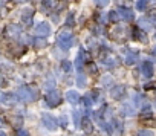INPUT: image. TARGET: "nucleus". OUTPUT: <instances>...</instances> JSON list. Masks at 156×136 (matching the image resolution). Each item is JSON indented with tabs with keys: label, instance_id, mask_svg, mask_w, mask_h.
<instances>
[{
	"label": "nucleus",
	"instance_id": "nucleus-20",
	"mask_svg": "<svg viewBox=\"0 0 156 136\" xmlns=\"http://www.w3.org/2000/svg\"><path fill=\"white\" fill-rule=\"evenodd\" d=\"M98 121H100V125L103 127V130H104L106 133H109V134H110V133H112V124H109V122H107V121H104L103 118H98Z\"/></svg>",
	"mask_w": 156,
	"mask_h": 136
},
{
	"label": "nucleus",
	"instance_id": "nucleus-39",
	"mask_svg": "<svg viewBox=\"0 0 156 136\" xmlns=\"http://www.w3.org/2000/svg\"><path fill=\"white\" fill-rule=\"evenodd\" d=\"M0 136H8V134H6V133H3V131H2V133H0Z\"/></svg>",
	"mask_w": 156,
	"mask_h": 136
},
{
	"label": "nucleus",
	"instance_id": "nucleus-36",
	"mask_svg": "<svg viewBox=\"0 0 156 136\" xmlns=\"http://www.w3.org/2000/svg\"><path fill=\"white\" fill-rule=\"evenodd\" d=\"M67 25H73V16L72 14L67 17Z\"/></svg>",
	"mask_w": 156,
	"mask_h": 136
},
{
	"label": "nucleus",
	"instance_id": "nucleus-30",
	"mask_svg": "<svg viewBox=\"0 0 156 136\" xmlns=\"http://www.w3.org/2000/svg\"><path fill=\"white\" fill-rule=\"evenodd\" d=\"M148 19L151 22H156V9H150L148 11Z\"/></svg>",
	"mask_w": 156,
	"mask_h": 136
},
{
	"label": "nucleus",
	"instance_id": "nucleus-7",
	"mask_svg": "<svg viewBox=\"0 0 156 136\" xmlns=\"http://www.w3.org/2000/svg\"><path fill=\"white\" fill-rule=\"evenodd\" d=\"M34 32H35V35H37V37H48V35L51 34V26H49L46 22L38 23V25L35 26Z\"/></svg>",
	"mask_w": 156,
	"mask_h": 136
},
{
	"label": "nucleus",
	"instance_id": "nucleus-25",
	"mask_svg": "<svg viewBox=\"0 0 156 136\" xmlns=\"http://www.w3.org/2000/svg\"><path fill=\"white\" fill-rule=\"evenodd\" d=\"M112 81H113V78H112L110 75H104V77H103V80H101V83H103L104 86H109V84H112Z\"/></svg>",
	"mask_w": 156,
	"mask_h": 136
},
{
	"label": "nucleus",
	"instance_id": "nucleus-14",
	"mask_svg": "<svg viewBox=\"0 0 156 136\" xmlns=\"http://www.w3.org/2000/svg\"><path fill=\"white\" fill-rule=\"evenodd\" d=\"M118 16H119V19H122V20H126V22H132L133 17H135L130 9H122V8L118 11Z\"/></svg>",
	"mask_w": 156,
	"mask_h": 136
},
{
	"label": "nucleus",
	"instance_id": "nucleus-22",
	"mask_svg": "<svg viewBox=\"0 0 156 136\" xmlns=\"http://www.w3.org/2000/svg\"><path fill=\"white\" fill-rule=\"evenodd\" d=\"M6 32H8L9 35H12V37H17V35L20 34V29H19V26H16V25H9Z\"/></svg>",
	"mask_w": 156,
	"mask_h": 136
},
{
	"label": "nucleus",
	"instance_id": "nucleus-24",
	"mask_svg": "<svg viewBox=\"0 0 156 136\" xmlns=\"http://www.w3.org/2000/svg\"><path fill=\"white\" fill-rule=\"evenodd\" d=\"M76 83H78V86H80V87H84V86L87 84V80H86V77H84L83 74H78V80H76Z\"/></svg>",
	"mask_w": 156,
	"mask_h": 136
},
{
	"label": "nucleus",
	"instance_id": "nucleus-3",
	"mask_svg": "<svg viewBox=\"0 0 156 136\" xmlns=\"http://www.w3.org/2000/svg\"><path fill=\"white\" fill-rule=\"evenodd\" d=\"M73 44V37H72V31L70 29H67V28H64V29H61L60 31V34H58V46L61 47V49H69L70 46Z\"/></svg>",
	"mask_w": 156,
	"mask_h": 136
},
{
	"label": "nucleus",
	"instance_id": "nucleus-17",
	"mask_svg": "<svg viewBox=\"0 0 156 136\" xmlns=\"http://www.w3.org/2000/svg\"><path fill=\"white\" fill-rule=\"evenodd\" d=\"M32 14H34V11L29 9V8H26V9L23 11V14H22V20L25 22V25H31V22H32Z\"/></svg>",
	"mask_w": 156,
	"mask_h": 136
},
{
	"label": "nucleus",
	"instance_id": "nucleus-4",
	"mask_svg": "<svg viewBox=\"0 0 156 136\" xmlns=\"http://www.w3.org/2000/svg\"><path fill=\"white\" fill-rule=\"evenodd\" d=\"M103 63L106 64V66H109V67H116V66H119V57L116 55V54H113V52H110V51H107V49H103Z\"/></svg>",
	"mask_w": 156,
	"mask_h": 136
},
{
	"label": "nucleus",
	"instance_id": "nucleus-21",
	"mask_svg": "<svg viewBox=\"0 0 156 136\" xmlns=\"http://www.w3.org/2000/svg\"><path fill=\"white\" fill-rule=\"evenodd\" d=\"M148 3H150V0H138V2H136V9L138 11H145Z\"/></svg>",
	"mask_w": 156,
	"mask_h": 136
},
{
	"label": "nucleus",
	"instance_id": "nucleus-11",
	"mask_svg": "<svg viewBox=\"0 0 156 136\" xmlns=\"http://www.w3.org/2000/svg\"><path fill=\"white\" fill-rule=\"evenodd\" d=\"M66 99H67V103H70L72 106H75V104L80 103V95H78V92H75V90H69L66 93Z\"/></svg>",
	"mask_w": 156,
	"mask_h": 136
},
{
	"label": "nucleus",
	"instance_id": "nucleus-29",
	"mask_svg": "<svg viewBox=\"0 0 156 136\" xmlns=\"http://www.w3.org/2000/svg\"><path fill=\"white\" fill-rule=\"evenodd\" d=\"M72 116H73L75 125H80V112H73V113H72Z\"/></svg>",
	"mask_w": 156,
	"mask_h": 136
},
{
	"label": "nucleus",
	"instance_id": "nucleus-37",
	"mask_svg": "<svg viewBox=\"0 0 156 136\" xmlns=\"http://www.w3.org/2000/svg\"><path fill=\"white\" fill-rule=\"evenodd\" d=\"M66 124H67V119H66V116H61V125H63V127H66Z\"/></svg>",
	"mask_w": 156,
	"mask_h": 136
},
{
	"label": "nucleus",
	"instance_id": "nucleus-10",
	"mask_svg": "<svg viewBox=\"0 0 156 136\" xmlns=\"http://www.w3.org/2000/svg\"><path fill=\"white\" fill-rule=\"evenodd\" d=\"M124 95H126V87H124V86H115V87L110 90V96H112L113 99H121Z\"/></svg>",
	"mask_w": 156,
	"mask_h": 136
},
{
	"label": "nucleus",
	"instance_id": "nucleus-16",
	"mask_svg": "<svg viewBox=\"0 0 156 136\" xmlns=\"http://www.w3.org/2000/svg\"><path fill=\"white\" fill-rule=\"evenodd\" d=\"M138 25H139V29H142L144 32H150L153 29V23H150L147 19H141L138 22Z\"/></svg>",
	"mask_w": 156,
	"mask_h": 136
},
{
	"label": "nucleus",
	"instance_id": "nucleus-2",
	"mask_svg": "<svg viewBox=\"0 0 156 136\" xmlns=\"http://www.w3.org/2000/svg\"><path fill=\"white\" fill-rule=\"evenodd\" d=\"M17 96L19 99H22L23 103H32L38 98V90L31 87V86H23L17 90Z\"/></svg>",
	"mask_w": 156,
	"mask_h": 136
},
{
	"label": "nucleus",
	"instance_id": "nucleus-28",
	"mask_svg": "<svg viewBox=\"0 0 156 136\" xmlns=\"http://www.w3.org/2000/svg\"><path fill=\"white\" fill-rule=\"evenodd\" d=\"M63 71H66V72H70L72 71V64L69 61H63Z\"/></svg>",
	"mask_w": 156,
	"mask_h": 136
},
{
	"label": "nucleus",
	"instance_id": "nucleus-23",
	"mask_svg": "<svg viewBox=\"0 0 156 136\" xmlns=\"http://www.w3.org/2000/svg\"><path fill=\"white\" fill-rule=\"evenodd\" d=\"M16 99H19V96L11 95V93L3 95V103H6V104H14V103H16Z\"/></svg>",
	"mask_w": 156,
	"mask_h": 136
},
{
	"label": "nucleus",
	"instance_id": "nucleus-32",
	"mask_svg": "<svg viewBox=\"0 0 156 136\" xmlns=\"http://www.w3.org/2000/svg\"><path fill=\"white\" fill-rule=\"evenodd\" d=\"M113 125L118 128V131H122V124H121L118 119H113Z\"/></svg>",
	"mask_w": 156,
	"mask_h": 136
},
{
	"label": "nucleus",
	"instance_id": "nucleus-19",
	"mask_svg": "<svg viewBox=\"0 0 156 136\" xmlns=\"http://www.w3.org/2000/svg\"><path fill=\"white\" fill-rule=\"evenodd\" d=\"M113 2H115V5L121 6L122 9H130V8L133 6V2H132V0H113Z\"/></svg>",
	"mask_w": 156,
	"mask_h": 136
},
{
	"label": "nucleus",
	"instance_id": "nucleus-5",
	"mask_svg": "<svg viewBox=\"0 0 156 136\" xmlns=\"http://www.w3.org/2000/svg\"><path fill=\"white\" fill-rule=\"evenodd\" d=\"M60 103H61V95H60L58 90L54 89V90L48 92V95H46V104L49 107H57Z\"/></svg>",
	"mask_w": 156,
	"mask_h": 136
},
{
	"label": "nucleus",
	"instance_id": "nucleus-33",
	"mask_svg": "<svg viewBox=\"0 0 156 136\" xmlns=\"http://www.w3.org/2000/svg\"><path fill=\"white\" fill-rule=\"evenodd\" d=\"M37 43H35V46L37 47H44L46 46V43H44V40H35Z\"/></svg>",
	"mask_w": 156,
	"mask_h": 136
},
{
	"label": "nucleus",
	"instance_id": "nucleus-38",
	"mask_svg": "<svg viewBox=\"0 0 156 136\" xmlns=\"http://www.w3.org/2000/svg\"><path fill=\"white\" fill-rule=\"evenodd\" d=\"M151 54H153V55H154V57H156V46H154V47H153V51H151Z\"/></svg>",
	"mask_w": 156,
	"mask_h": 136
},
{
	"label": "nucleus",
	"instance_id": "nucleus-18",
	"mask_svg": "<svg viewBox=\"0 0 156 136\" xmlns=\"http://www.w3.org/2000/svg\"><path fill=\"white\" fill-rule=\"evenodd\" d=\"M124 52H126L124 55H126V63H127V64H132V63L136 61V54H135L132 49H127V47H126Z\"/></svg>",
	"mask_w": 156,
	"mask_h": 136
},
{
	"label": "nucleus",
	"instance_id": "nucleus-15",
	"mask_svg": "<svg viewBox=\"0 0 156 136\" xmlns=\"http://www.w3.org/2000/svg\"><path fill=\"white\" fill-rule=\"evenodd\" d=\"M81 128H83L84 133H89V134L94 131V124L90 122L89 118H83V121H81Z\"/></svg>",
	"mask_w": 156,
	"mask_h": 136
},
{
	"label": "nucleus",
	"instance_id": "nucleus-9",
	"mask_svg": "<svg viewBox=\"0 0 156 136\" xmlns=\"http://www.w3.org/2000/svg\"><path fill=\"white\" fill-rule=\"evenodd\" d=\"M41 5H43V6H44V9H48V11H54V9L61 8L60 0H43Z\"/></svg>",
	"mask_w": 156,
	"mask_h": 136
},
{
	"label": "nucleus",
	"instance_id": "nucleus-8",
	"mask_svg": "<svg viewBox=\"0 0 156 136\" xmlns=\"http://www.w3.org/2000/svg\"><path fill=\"white\" fill-rule=\"evenodd\" d=\"M132 37H133V40H136V41H139V43H147V35H145V32H144L142 29H139V28H133Z\"/></svg>",
	"mask_w": 156,
	"mask_h": 136
},
{
	"label": "nucleus",
	"instance_id": "nucleus-35",
	"mask_svg": "<svg viewBox=\"0 0 156 136\" xmlns=\"http://www.w3.org/2000/svg\"><path fill=\"white\" fill-rule=\"evenodd\" d=\"M107 3V0H97V5H100V6H104Z\"/></svg>",
	"mask_w": 156,
	"mask_h": 136
},
{
	"label": "nucleus",
	"instance_id": "nucleus-34",
	"mask_svg": "<svg viewBox=\"0 0 156 136\" xmlns=\"http://www.w3.org/2000/svg\"><path fill=\"white\" fill-rule=\"evenodd\" d=\"M17 134H19V136H28V133H26L25 130H22V128L17 130Z\"/></svg>",
	"mask_w": 156,
	"mask_h": 136
},
{
	"label": "nucleus",
	"instance_id": "nucleus-26",
	"mask_svg": "<svg viewBox=\"0 0 156 136\" xmlns=\"http://www.w3.org/2000/svg\"><path fill=\"white\" fill-rule=\"evenodd\" d=\"M107 17H109V20H112V22H116V20L119 19L118 12H115V11H110V12L107 14Z\"/></svg>",
	"mask_w": 156,
	"mask_h": 136
},
{
	"label": "nucleus",
	"instance_id": "nucleus-13",
	"mask_svg": "<svg viewBox=\"0 0 156 136\" xmlns=\"http://www.w3.org/2000/svg\"><path fill=\"white\" fill-rule=\"evenodd\" d=\"M141 71H142V74H144L145 78H151V75H153V66H151V63H148V61L142 63Z\"/></svg>",
	"mask_w": 156,
	"mask_h": 136
},
{
	"label": "nucleus",
	"instance_id": "nucleus-31",
	"mask_svg": "<svg viewBox=\"0 0 156 136\" xmlns=\"http://www.w3.org/2000/svg\"><path fill=\"white\" fill-rule=\"evenodd\" d=\"M142 103H144V101H142V98H141V95H138V93H136V95H135V106L138 107V106H141Z\"/></svg>",
	"mask_w": 156,
	"mask_h": 136
},
{
	"label": "nucleus",
	"instance_id": "nucleus-12",
	"mask_svg": "<svg viewBox=\"0 0 156 136\" xmlns=\"http://www.w3.org/2000/svg\"><path fill=\"white\" fill-rule=\"evenodd\" d=\"M119 112H121L122 116H133V115H135V109H133V106H130L129 103H124V104L121 106Z\"/></svg>",
	"mask_w": 156,
	"mask_h": 136
},
{
	"label": "nucleus",
	"instance_id": "nucleus-1",
	"mask_svg": "<svg viewBox=\"0 0 156 136\" xmlns=\"http://www.w3.org/2000/svg\"><path fill=\"white\" fill-rule=\"evenodd\" d=\"M129 37V28L122 26V25H113L112 28H109V38L113 41H126Z\"/></svg>",
	"mask_w": 156,
	"mask_h": 136
},
{
	"label": "nucleus",
	"instance_id": "nucleus-6",
	"mask_svg": "<svg viewBox=\"0 0 156 136\" xmlns=\"http://www.w3.org/2000/svg\"><path fill=\"white\" fill-rule=\"evenodd\" d=\"M41 121H43V125H44L48 130H51V131L57 130V127H58L57 119H55L54 116L48 115V113H43V115H41Z\"/></svg>",
	"mask_w": 156,
	"mask_h": 136
},
{
	"label": "nucleus",
	"instance_id": "nucleus-27",
	"mask_svg": "<svg viewBox=\"0 0 156 136\" xmlns=\"http://www.w3.org/2000/svg\"><path fill=\"white\" fill-rule=\"evenodd\" d=\"M138 136H154V134H153L151 130H145V128H144V130H141V131L138 133Z\"/></svg>",
	"mask_w": 156,
	"mask_h": 136
}]
</instances>
